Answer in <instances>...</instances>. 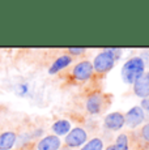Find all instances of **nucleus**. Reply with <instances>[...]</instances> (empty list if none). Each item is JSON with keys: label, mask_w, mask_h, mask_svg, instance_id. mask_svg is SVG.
Returning <instances> with one entry per match:
<instances>
[{"label": "nucleus", "mask_w": 149, "mask_h": 150, "mask_svg": "<svg viewBox=\"0 0 149 150\" xmlns=\"http://www.w3.org/2000/svg\"><path fill=\"white\" fill-rule=\"evenodd\" d=\"M102 149H104L102 140H99V138H93V140H90L81 150H102Z\"/></svg>", "instance_id": "nucleus-13"}, {"label": "nucleus", "mask_w": 149, "mask_h": 150, "mask_svg": "<svg viewBox=\"0 0 149 150\" xmlns=\"http://www.w3.org/2000/svg\"><path fill=\"white\" fill-rule=\"evenodd\" d=\"M17 136L15 132H4L0 134V150H11L15 146Z\"/></svg>", "instance_id": "nucleus-9"}, {"label": "nucleus", "mask_w": 149, "mask_h": 150, "mask_svg": "<svg viewBox=\"0 0 149 150\" xmlns=\"http://www.w3.org/2000/svg\"><path fill=\"white\" fill-rule=\"evenodd\" d=\"M145 71V63L141 57H132V59L127 60L126 64L122 68V79L126 83L133 85L137 79L144 74Z\"/></svg>", "instance_id": "nucleus-1"}, {"label": "nucleus", "mask_w": 149, "mask_h": 150, "mask_svg": "<svg viewBox=\"0 0 149 150\" xmlns=\"http://www.w3.org/2000/svg\"><path fill=\"white\" fill-rule=\"evenodd\" d=\"M70 129H71V123L68 120H58L53 125V131L55 132V136L67 134L70 132Z\"/></svg>", "instance_id": "nucleus-12"}, {"label": "nucleus", "mask_w": 149, "mask_h": 150, "mask_svg": "<svg viewBox=\"0 0 149 150\" xmlns=\"http://www.w3.org/2000/svg\"><path fill=\"white\" fill-rule=\"evenodd\" d=\"M93 65L90 62H81L73 68V76L79 81H85L92 76Z\"/></svg>", "instance_id": "nucleus-5"}, {"label": "nucleus", "mask_w": 149, "mask_h": 150, "mask_svg": "<svg viewBox=\"0 0 149 150\" xmlns=\"http://www.w3.org/2000/svg\"><path fill=\"white\" fill-rule=\"evenodd\" d=\"M124 125V115L120 112H111L105 117V127L111 131H118Z\"/></svg>", "instance_id": "nucleus-7"}, {"label": "nucleus", "mask_w": 149, "mask_h": 150, "mask_svg": "<svg viewBox=\"0 0 149 150\" xmlns=\"http://www.w3.org/2000/svg\"><path fill=\"white\" fill-rule=\"evenodd\" d=\"M144 117V110L140 106H135L124 115V124H127L130 128H136L139 124H141Z\"/></svg>", "instance_id": "nucleus-3"}, {"label": "nucleus", "mask_w": 149, "mask_h": 150, "mask_svg": "<svg viewBox=\"0 0 149 150\" xmlns=\"http://www.w3.org/2000/svg\"><path fill=\"white\" fill-rule=\"evenodd\" d=\"M148 74H149V73H148Z\"/></svg>", "instance_id": "nucleus-19"}, {"label": "nucleus", "mask_w": 149, "mask_h": 150, "mask_svg": "<svg viewBox=\"0 0 149 150\" xmlns=\"http://www.w3.org/2000/svg\"><path fill=\"white\" fill-rule=\"evenodd\" d=\"M120 51L116 48H107V50L102 51L96 56L93 62V69L97 71L98 73H105V72L110 71L115 64V60L120 56Z\"/></svg>", "instance_id": "nucleus-2"}, {"label": "nucleus", "mask_w": 149, "mask_h": 150, "mask_svg": "<svg viewBox=\"0 0 149 150\" xmlns=\"http://www.w3.org/2000/svg\"><path fill=\"white\" fill-rule=\"evenodd\" d=\"M28 91V86L26 85H20V94H24Z\"/></svg>", "instance_id": "nucleus-18"}, {"label": "nucleus", "mask_w": 149, "mask_h": 150, "mask_svg": "<svg viewBox=\"0 0 149 150\" xmlns=\"http://www.w3.org/2000/svg\"><path fill=\"white\" fill-rule=\"evenodd\" d=\"M115 150H128V138L126 134H120L116 138L115 142Z\"/></svg>", "instance_id": "nucleus-14"}, {"label": "nucleus", "mask_w": 149, "mask_h": 150, "mask_svg": "<svg viewBox=\"0 0 149 150\" xmlns=\"http://www.w3.org/2000/svg\"><path fill=\"white\" fill-rule=\"evenodd\" d=\"M141 134H143V137H144V140L149 142V124H147V125L143 127V129H141Z\"/></svg>", "instance_id": "nucleus-16"}, {"label": "nucleus", "mask_w": 149, "mask_h": 150, "mask_svg": "<svg viewBox=\"0 0 149 150\" xmlns=\"http://www.w3.org/2000/svg\"><path fill=\"white\" fill-rule=\"evenodd\" d=\"M71 62H72L71 56H68V55H63V56H60L59 59H56L55 62H54V64L50 67V69H48V73L55 74L56 72H59V71H62L63 68L68 67V65L71 64Z\"/></svg>", "instance_id": "nucleus-11"}, {"label": "nucleus", "mask_w": 149, "mask_h": 150, "mask_svg": "<svg viewBox=\"0 0 149 150\" xmlns=\"http://www.w3.org/2000/svg\"><path fill=\"white\" fill-rule=\"evenodd\" d=\"M133 91L137 97L147 98L149 97V74L144 73L140 79H137L133 83Z\"/></svg>", "instance_id": "nucleus-6"}, {"label": "nucleus", "mask_w": 149, "mask_h": 150, "mask_svg": "<svg viewBox=\"0 0 149 150\" xmlns=\"http://www.w3.org/2000/svg\"><path fill=\"white\" fill-rule=\"evenodd\" d=\"M38 150H59L60 138L58 136H46L37 145Z\"/></svg>", "instance_id": "nucleus-8"}, {"label": "nucleus", "mask_w": 149, "mask_h": 150, "mask_svg": "<svg viewBox=\"0 0 149 150\" xmlns=\"http://www.w3.org/2000/svg\"><path fill=\"white\" fill-rule=\"evenodd\" d=\"M87 110L90 114H98L102 110V96L93 94L87 100Z\"/></svg>", "instance_id": "nucleus-10"}, {"label": "nucleus", "mask_w": 149, "mask_h": 150, "mask_svg": "<svg viewBox=\"0 0 149 150\" xmlns=\"http://www.w3.org/2000/svg\"><path fill=\"white\" fill-rule=\"evenodd\" d=\"M68 52L73 54V55H80V54L85 52V48L84 47H70L68 48Z\"/></svg>", "instance_id": "nucleus-15"}, {"label": "nucleus", "mask_w": 149, "mask_h": 150, "mask_svg": "<svg viewBox=\"0 0 149 150\" xmlns=\"http://www.w3.org/2000/svg\"><path fill=\"white\" fill-rule=\"evenodd\" d=\"M88 134L82 128H74L71 132H68L67 137H65V144L71 148H77L81 146L82 144L87 141Z\"/></svg>", "instance_id": "nucleus-4"}, {"label": "nucleus", "mask_w": 149, "mask_h": 150, "mask_svg": "<svg viewBox=\"0 0 149 150\" xmlns=\"http://www.w3.org/2000/svg\"><path fill=\"white\" fill-rule=\"evenodd\" d=\"M141 108H143V110H147V111H149V97L144 98V99L141 100Z\"/></svg>", "instance_id": "nucleus-17"}]
</instances>
